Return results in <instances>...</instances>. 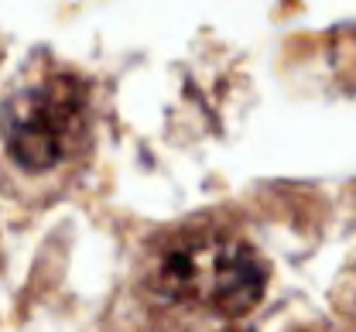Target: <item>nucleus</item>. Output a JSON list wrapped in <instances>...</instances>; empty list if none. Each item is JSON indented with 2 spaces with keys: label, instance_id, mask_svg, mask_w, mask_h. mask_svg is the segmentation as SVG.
Wrapping results in <instances>:
<instances>
[{
  "label": "nucleus",
  "instance_id": "1",
  "mask_svg": "<svg viewBox=\"0 0 356 332\" xmlns=\"http://www.w3.org/2000/svg\"><path fill=\"white\" fill-rule=\"evenodd\" d=\"M144 288L172 312L233 322L264 298L267 267L247 240L222 230H192L158 247Z\"/></svg>",
  "mask_w": 356,
  "mask_h": 332
},
{
  "label": "nucleus",
  "instance_id": "2",
  "mask_svg": "<svg viewBox=\"0 0 356 332\" xmlns=\"http://www.w3.org/2000/svg\"><path fill=\"white\" fill-rule=\"evenodd\" d=\"M89 134V93L76 76H48L3 110V147L21 172H51Z\"/></svg>",
  "mask_w": 356,
  "mask_h": 332
}]
</instances>
